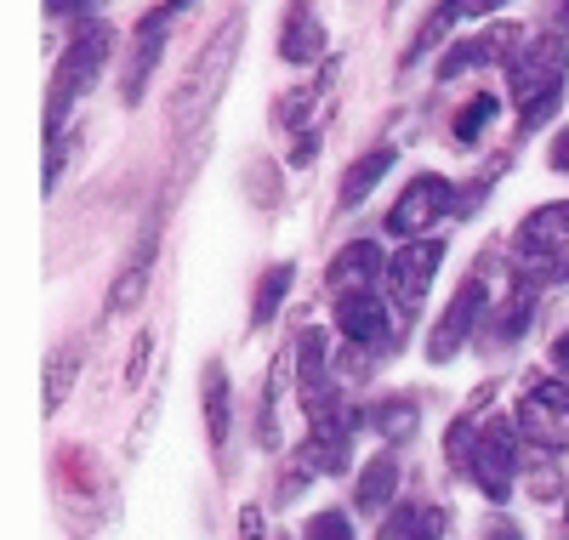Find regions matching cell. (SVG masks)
I'll return each instance as SVG.
<instances>
[{
  "label": "cell",
  "instance_id": "cell-1",
  "mask_svg": "<svg viewBox=\"0 0 569 540\" xmlns=\"http://www.w3.org/2000/svg\"><path fill=\"white\" fill-rule=\"evenodd\" d=\"M240 40H246V18L233 12V18H222L217 34L200 46V58L188 63L182 86L171 91V109H166V120H171L177 131H188V126H194V120L217 103V91H222V80H228V69H233V52H240Z\"/></svg>",
  "mask_w": 569,
  "mask_h": 540
},
{
  "label": "cell",
  "instance_id": "cell-2",
  "mask_svg": "<svg viewBox=\"0 0 569 540\" xmlns=\"http://www.w3.org/2000/svg\"><path fill=\"white\" fill-rule=\"evenodd\" d=\"M109 46H114V34H109V23H86L74 40H69V52H63V63H58V97H52V131H58V120H63V109L74 103V97L103 74V63H109Z\"/></svg>",
  "mask_w": 569,
  "mask_h": 540
},
{
  "label": "cell",
  "instance_id": "cell-3",
  "mask_svg": "<svg viewBox=\"0 0 569 540\" xmlns=\"http://www.w3.org/2000/svg\"><path fill=\"white\" fill-rule=\"evenodd\" d=\"M472 483L485 489L490 501H512V478H518V432L507 416H496L485 432H479V450H472Z\"/></svg>",
  "mask_w": 569,
  "mask_h": 540
},
{
  "label": "cell",
  "instance_id": "cell-4",
  "mask_svg": "<svg viewBox=\"0 0 569 540\" xmlns=\"http://www.w3.org/2000/svg\"><path fill=\"white\" fill-rule=\"evenodd\" d=\"M518 432L536 450H563L569 444V381H536L518 404Z\"/></svg>",
  "mask_w": 569,
  "mask_h": 540
},
{
  "label": "cell",
  "instance_id": "cell-5",
  "mask_svg": "<svg viewBox=\"0 0 569 540\" xmlns=\"http://www.w3.org/2000/svg\"><path fill=\"white\" fill-rule=\"evenodd\" d=\"M439 262H445V244L439 239H410L405 251L388 262V297H393V308L399 313H416L421 308V297H427V284H433V273H439Z\"/></svg>",
  "mask_w": 569,
  "mask_h": 540
},
{
  "label": "cell",
  "instance_id": "cell-6",
  "mask_svg": "<svg viewBox=\"0 0 569 540\" xmlns=\"http://www.w3.org/2000/svg\"><path fill=\"white\" fill-rule=\"evenodd\" d=\"M297 392H302V410L308 421L337 410V387H330V336L319 324H308L297 336Z\"/></svg>",
  "mask_w": 569,
  "mask_h": 540
},
{
  "label": "cell",
  "instance_id": "cell-7",
  "mask_svg": "<svg viewBox=\"0 0 569 540\" xmlns=\"http://www.w3.org/2000/svg\"><path fill=\"white\" fill-rule=\"evenodd\" d=\"M485 324V284L479 279H467L456 297H450V308H445V319L433 324V336H427V359L433 364H450L467 341H472V330Z\"/></svg>",
  "mask_w": 569,
  "mask_h": 540
},
{
  "label": "cell",
  "instance_id": "cell-8",
  "mask_svg": "<svg viewBox=\"0 0 569 540\" xmlns=\"http://www.w3.org/2000/svg\"><path fill=\"white\" fill-rule=\"evenodd\" d=\"M376 279H388V257H382V244H376V239L342 244V251L330 257V268H325V284L337 290V297H370Z\"/></svg>",
  "mask_w": 569,
  "mask_h": 540
},
{
  "label": "cell",
  "instance_id": "cell-9",
  "mask_svg": "<svg viewBox=\"0 0 569 540\" xmlns=\"http://www.w3.org/2000/svg\"><path fill=\"white\" fill-rule=\"evenodd\" d=\"M563 58H569V46H563V40H530L525 52L507 63V69H512V97H518V103H536V97L558 91V80H563Z\"/></svg>",
  "mask_w": 569,
  "mask_h": 540
},
{
  "label": "cell",
  "instance_id": "cell-10",
  "mask_svg": "<svg viewBox=\"0 0 569 540\" xmlns=\"http://www.w3.org/2000/svg\"><path fill=\"white\" fill-rule=\"evenodd\" d=\"M445 206H450V182H445L439 171H421V177L399 193V206L388 211V228L405 233V239H416L427 222H439V217H445Z\"/></svg>",
  "mask_w": 569,
  "mask_h": 540
},
{
  "label": "cell",
  "instance_id": "cell-11",
  "mask_svg": "<svg viewBox=\"0 0 569 540\" xmlns=\"http://www.w3.org/2000/svg\"><path fill=\"white\" fill-rule=\"evenodd\" d=\"M518 52H525V29L518 23H490L485 34L461 40L456 52L439 63V80H456L461 69H479V63H512Z\"/></svg>",
  "mask_w": 569,
  "mask_h": 540
},
{
  "label": "cell",
  "instance_id": "cell-12",
  "mask_svg": "<svg viewBox=\"0 0 569 540\" xmlns=\"http://www.w3.org/2000/svg\"><path fill=\"white\" fill-rule=\"evenodd\" d=\"M149 262H154V228L137 239V251L126 257V268H120V279L109 284V313H131V308H142V297H149Z\"/></svg>",
  "mask_w": 569,
  "mask_h": 540
},
{
  "label": "cell",
  "instance_id": "cell-13",
  "mask_svg": "<svg viewBox=\"0 0 569 540\" xmlns=\"http://www.w3.org/2000/svg\"><path fill=\"white\" fill-rule=\"evenodd\" d=\"M337 330L353 341V348H382V341H388V308L376 302V290H370V297H342Z\"/></svg>",
  "mask_w": 569,
  "mask_h": 540
},
{
  "label": "cell",
  "instance_id": "cell-14",
  "mask_svg": "<svg viewBox=\"0 0 569 540\" xmlns=\"http://www.w3.org/2000/svg\"><path fill=\"white\" fill-rule=\"evenodd\" d=\"M569 244V206H541L518 228V257H563Z\"/></svg>",
  "mask_w": 569,
  "mask_h": 540
},
{
  "label": "cell",
  "instance_id": "cell-15",
  "mask_svg": "<svg viewBox=\"0 0 569 540\" xmlns=\"http://www.w3.org/2000/svg\"><path fill=\"white\" fill-rule=\"evenodd\" d=\"M279 58H284V63H319V58H325V29H319V18H313L308 0H297L291 23L279 29Z\"/></svg>",
  "mask_w": 569,
  "mask_h": 540
},
{
  "label": "cell",
  "instance_id": "cell-16",
  "mask_svg": "<svg viewBox=\"0 0 569 540\" xmlns=\"http://www.w3.org/2000/svg\"><path fill=\"white\" fill-rule=\"evenodd\" d=\"M393 489H399V461L393 456H376L365 472H359V489H353V507L359 512H382V507H393Z\"/></svg>",
  "mask_w": 569,
  "mask_h": 540
},
{
  "label": "cell",
  "instance_id": "cell-17",
  "mask_svg": "<svg viewBox=\"0 0 569 540\" xmlns=\"http://www.w3.org/2000/svg\"><path fill=\"white\" fill-rule=\"evenodd\" d=\"M439 534H445V512L439 507H393L376 540H439Z\"/></svg>",
  "mask_w": 569,
  "mask_h": 540
},
{
  "label": "cell",
  "instance_id": "cell-18",
  "mask_svg": "<svg viewBox=\"0 0 569 540\" xmlns=\"http://www.w3.org/2000/svg\"><path fill=\"white\" fill-rule=\"evenodd\" d=\"M160 52H166V34H160V29H137V52H131L126 74H120V91H126V103H137V97H142V80L154 74Z\"/></svg>",
  "mask_w": 569,
  "mask_h": 540
},
{
  "label": "cell",
  "instance_id": "cell-19",
  "mask_svg": "<svg viewBox=\"0 0 569 540\" xmlns=\"http://www.w3.org/2000/svg\"><path fill=\"white\" fill-rule=\"evenodd\" d=\"M228 421H233L228 376H222V364H211L206 370V432H211V450H228Z\"/></svg>",
  "mask_w": 569,
  "mask_h": 540
},
{
  "label": "cell",
  "instance_id": "cell-20",
  "mask_svg": "<svg viewBox=\"0 0 569 540\" xmlns=\"http://www.w3.org/2000/svg\"><path fill=\"white\" fill-rule=\"evenodd\" d=\"M388 166H393V149H388V142H382V149H370V154H359V160L348 166V177H342V206H359L365 193L388 177Z\"/></svg>",
  "mask_w": 569,
  "mask_h": 540
},
{
  "label": "cell",
  "instance_id": "cell-21",
  "mask_svg": "<svg viewBox=\"0 0 569 540\" xmlns=\"http://www.w3.org/2000/svg\"><path fill=\"white\" fill-rule=\"evenodd\" d=\"M291 262H273L268 273H262V284H257V302H251V324L262 330V324H273V313H279V302L291 297Z\"/></svg>",
  "mask_w": 569,
  "mask_h": 540
},
{
  "label": "cell",
  "instance_id": "cell-22",
  "mask_svg": "<svg viewBox=\"0 0 569 540\" xmlns=\"http://www.w3.org/2000/svg\"><path fill=\"white\" fill-rule=\"evenodd\" d=\"M74 370H80V353L63 348L52 353V364H46V416H58L69 404V392H74Z\"/></svg>",
  "mask_w": 569,
  "mask_h": 540
},
{
  "label": "cell",
  "instance_id": "cell-23",
  "mask_svg": "<svg viewBox=\"0 0 569 540\" xmlns=\"http://www.w3.org/2000/svg\"><path fill=\"white\" fill-rule=\"evenodd\" d=\"M530 330V290L518 302H507V308H496V319H490V336H485V348H501V341H518Z\"/></svg>",
  "mask_w": 569,
  "mask_h": 540
},
{
  "label": "cell",
  "instance_id": "cell-24",
  "mask_svg": "<svg viewBox=\"0 0 569 540\" xmlns=\"http://www.w3.org/2000/svg\"><path fill=\"white\" fill-rule=\"evenodd\" d=\"M330 86H337V58H330V63H325V69H319V74H313V80H308V86L291 97V103H284V120H291V126H302V120H308V109L330 97Z\"/></svg>",
  "mask_w": 569,
  "mask_h": 540
},
{
  "label": "cell",
  "instance_id": "cell-25",
  "mask_svg": "<svg viewBox=\"0 0 569 540\" xmlns=\"http://www.w3.org/2000/svg\"><path fill=\"white\" fill-rule=\"evenodd\" d=\"M279 381H284V353H279V364L268 370V387H262V421H257L262 450H279Z\"/></svg>",
  "mask_w": 569,
  "mask_h": 540
},
{
  "label": "cell",
  "instance_id": "cell-26",
  "mask_svg": "<svg viewBox=\"0 0 569 540\" xmlns=\"http://www.w3.org/2000/svg\"><path fill=\"white\" fill-rule=\"evenodd\" d=\"M376 432H382V438H393V444H399V438H410L416 432V404L410 399H393V404H376Z\"/></svg>",
  "mask_w": 569,
  "mask_h": 540
},
{
  "label": "cell",
  "instance_id": "cell-27",
  "mask_svg": "<svg viewBox=\"0 0 569 540\" xmlns=\"http://www.w3.org/2000/svg\"><path fill=\"white\" fill-rule=\"evenodd\" d=\"M496 120V97H472V103L456 114V142L467 149V142H479V131Z\"/></svg>",
  "mask_w": 569,
  "mask_h": 540
},
{
  "label": "cell",
  "instance_id": "cell-28",
  "mask_svg": "<svg viewBox=\"0 0 569 540\" xmlns=\"http://www.w3.org/2000/svg\"><path fill=\"white\" fill-rule=\"evenodd\" d=\"M472 450H479V427H472L467 416H461V421H450L445 456H450V467H456V472H467V467H472Z\"/></svg>",
  "mask_w": 569,
  "mask_h": 540
},
{
  "label": "cell",
  "instance_id": "cell-29",
  "mask_svg": "<svg viewBox=\"0 0 569 540\" xmlns=\"http://www.w3.org/2000/svg\"><path fill=\"white\" fill-rule=\"evenodd\" d=\"M302 540H353L348 512H313V518H308V529H302Z\"/></svg>",
  "mask_w": 569,
  "mask_h": 540
},
{
  "label": "cell",
  "instance_id": "cell-30",
  "mask_svg": "<svg viewBox=\"0 0 569 540\" xmlns=\"http://www.w3.org/2000/svg\"><path fill=\"white\" fill-rule=\"evenodd\" d=\"M149 353H154V336L142 330V336L131 341V359H126V381H131V387L142 381V370H149Z\"/></svg>",
  "mask_w": 569,
  "mask_h": 540
},
{
  "label": "cell",
  "instance_id": "cell-31",
  "mask_svg": "<svg viewBox=\"0 0 569 540\" xmlns=\"http://www.w3.org/2000/svg\"><path fill=\"white\" fill-rule=\"evenodd\" d=\"M188 7H194V0H166V7H154L149 18H142V29H160V23H171L177 12H188Z\"/></svg>",
  "mask_w": 569,
  "mask_h": 540
},
{
  "label": "cell",
  "instance_id": "cell-32",
  "mask_svg": "<svg viewBox=\"0 0 569 540\" xmlns=\"http://www.w3.org/2000/svg\"><path fill=\"white\" fill-rule=\"evenodd\" d=\"M240 534H246V540H268V534H262V512H257V507H246V512H240Z\"/></svg>",
  "mask_w": 569,
  "mask_h": 540
},
{
  "label": "cell",
  "instance_id": "cell-33",
  "mask_svg": "<svg viewBox=\"0 0 569 540\" xmlns=\"http://www.w3.org/2000/svg\"><path fill=\"white\" fill-rule=\"evenodd\" d=\"M313 149H319V131H308V137L297 142V154H291V166H308V160H313Z\"/></svg>",
  "mask_w": 569,
  "mask_h": 540
},
{
  "label": "cell",
  "instance_id": "cell-34",
  "mask_svg": "<svg viewBox=\"0 0 569 540\" xmlns=\"http://www.w3.org/2000/svg\"><path fill=\"white\" fill-rule=\"evenodd\" d=\"M552 166L569 171V131H558V142H552Z\"/></svg>",
  "mask_w": 569,
  "mask_h": 540
},
{
  "label": "cell",
  "instance_id": "cell-35",
  "mask_svg": "<svg viewBox=\"0 0 569 540\" xmlns=\"http://www.w3.org/2000/svg\"><path fill=\"white\" fill-rule=\"evenodd\" d=\"M552 364H558V370H569V330L552 341Z\"/></svg>",
  "mask_w": 569,
  "mask_h": 540
},
{
  "label": "cell",
  "instance_id": "cell-36",
  "mask_svg": "<svg viewBox=\"0 0 569 540\" xmlns=\"http://www.w3.org/2000/svg\"><path fill=\"white\" fill-rule=\"evenodd\" d=\"M485 540H525V534H518L512 523H490V529H485Z\"/></svg>",
  "mask_w": 569,
  "mask_h": 540
},
{
  "label": "cell",
  "instance_id": "cell-37",
  "mask_svg": "<svg viewBox=\"0 0 569 540\" xmlns=\"http://www.w3.org/2000/svg\"><path fill=\"white\" fill-rule=\"evenodd\" d=\"M46 12H63L69 18V12H86V0H46Z\"/></svg>",
  "mask_w": 569,
  "mask_h": 540
},
{
  "label": "cell",
  "instance_id": "cell-38",
  "mask_svg": "<svg viewBox=\"0 0 569 540\" xmlns=\"http://www.w3.org/2000/svg\"><path fill=\"white\" fill-rule=\"evenodd\" d=\"M563 23H569V7H563Z\"/></svg>",
  "mask_w": 569,
  "mask_h": 540
},
{
  "label": "cell",
  "instance_id": "cell-39",
  "mask_svg": "<svg viewBox=\"0 0 569 540\" xmlns=\"http://www.w3.org/2000/svg\"><path fill=\"white\" fill-rule=\"evenodd\" d=\"M563 540H569V534H563Z\"/></svg>",
  "mask_w": 569,
  "mask_h": 540
}]
</instances>
